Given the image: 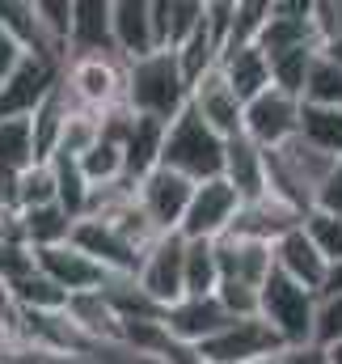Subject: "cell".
Masks as SVG:
<instances>
[{"instance_id":"cell-43","label":"cell","mask_w":342,"mask_h":364,"mask_svg":"<svg viewBox=\"0 0 342 364\" xmlns=\"http://www.w3.org/2000/svg\"><path fill=\"white\" fill-rule=\"evenodd\" d=\"M34 267H38V263H34V250H30V246H9V242H0V284H4V288H13L17 279H26Z\"/></svg>"},{"instance_id":"cell-9","label":"cell","mask_w":342,"mask_h":364,"mask_svg":"<svg viewBox=\"0 0 342 364\" xmlns=\"http://www.w3.org/2000/svg\"><path fill=\"white\" fill-rule=\"evenodd\" d=\"M60 77H64V64L60 60L21 55V64L0 85V119H30L43 106V97L60 85Z\"/></svg>"},{"instance_id":"cell-40","label":"cell","mask_w":342,"mask_h":364,"mask_svg":"<svg viewBox=\"0 0 342 364\" xmlns=\"http://www.w3.org/2000/svg\"><path fill=\"white\" fill-rule=\"evenodd\" d=\"M43 203H55V178H51V166H47V161H34L30 170H21L17 212H26V208H43Z\"/></svg>"},{"instance_id":"cell-24","label":"cell","mask_w":342,"mask_h":364,"mask_svg":"<svg viewBox=\"0 0 342 364\" xmlns=\"http://www.w3.org/2000/svg\"><path fill=\"white\" fill-rule=\"evenodd\" d=\"M203 26V0H153L157 51H177Z\"/></svg>"},{"instance_id":"cell-20","label":"cell","mask_w":342,"mask_h":364,"mask_svg":"<svg viewBox=\"0 0 342 364\" xmlns=\"http://www.w3.org/2000/svg\"><path fill=\"white\" fill-rule=\"evenodd\" d=\"M216 267L220 279L228 284H246V288H262V279L270 275L275 259H270V246H258V242H241V237H216Z\"/></svg>"},{"instance_id":"cell-28","label":"cell","mask_w":342,"mask_h":364,"mask_svg":"<svg viewBox=\"0 0 342 364\" xmlns=\"http://www.w3.org/2000/svg\"><path fill=\"white\" fill-rule=\"evenodd\" d=\"M47 166H51V178H55V203H60V208H64L72 220H85L93 186L85 182L81 166H77V157H64V153H55V157H47Z\"/></svg>"},{"instance_id":"cell-10","label":"cell","mask_w":342,"mask_h":364,"mask_svg":"<svg viewBox=\"0 0 342 364\" xmlns=\"http://www.w3.org/2000/svg\"><path fill=\"white\" fill-rule=\"evenodd\" d=\"M194 195V182H186L173 170H153L148 178L136 182V203L140 212L148 216V225L165 237V233H177L182 229V216H186V203Z\"/></svg>"},{"instance_id":"cell-23","label":"cell","mask_w":342,"mask_h":364,"mask_svg":"<svg viewBox=\"0 0 342 364\" xmlns=\"http://www.w3.org/2000/svg\"><path fill=\"white\" fill-rule=\"evenodd\" d=\"M0 30H4L26 55H47V60H60V64H64L60 47L43 34V26H38V17H34V0H0Z\"/></svg>"},{"instance_id":"cell-34","label":"cell","mask_w":342,"mask_h":364,"mask_svg":"<svg viewBox=\"0 0 342 364\" xmlns=\"http://www.w3.org/2000/svg\"><path fill=\"white\" fill-rule=\"evenodd\" d=\"M97 140H101V114H97V110H81V106L72 102V110H68V123H64V132H60V149H55V153H64V157H85ZM55 153H51V157H55Z\"/></svg>"},{"instance_id":"cell-30","label":"cell","mask_w":342,"mask_h":364,"mask_svg":"<svg viewBox=\"0 0 342 364\" xmlns=\"http://www.w3.org/2000/svg\"><path fill=\"white\" fill-rule=\"evenodd\" d=\"M300 140L326 157H342V110H321L300 102Z\"/></svg>"},{"instance_id":"cell-46","label":"cell","mask_w":342,"mask_h":364,"mask_svg":"<svg viewBox=\"0 0 342 364\" xmlns=\"http://www.w3.org/2000/svg\"><path fill=\"white\" fill-rule=\"evenodd\" d=\"M21 55H26V51H21V47H17V43L0 30V85H4V81H9V73L21 64Z\"/></svg>"},{"instance_id":"cell-33","label":"cell","mask_w":342,"mask_h":364,"mask_svg":"<svg viewBox=\"0 0 342 364\" xmlns=\"http://www.w3.org/2000/svg\"><path fill=\"white\" fill-rule=\"evenodd\" d=\"M38 161L34 153V127L30 119H0V170H30Z\"/></svg>"},{"instance_id":"cell-14","label":"cell","mask_w":342,"mask_h":364,"mask_svg":"<svg viewBox=\"0 0 342 364\" xmlns=\"http://www.w3.org/2000/svg\"><path fill=\"white\" fill-rule=\"evenodd\" d=\"M34 263L47 279H55L68 296H81V292H101L114 275H106L89 255H81L72 242L64 246H51V250H34Z\"/></svg>"},{"instance_id":"cell-36","label":"cell","mask_w":342,"mask_h":364,"mask_svg":"<svg viewBox=\"0 0 342 364\" xmlns=\"http://www.w3.org/2000/svg\"><path fill=\"white\" fill-rule=\"evenodd\" d=\"M220 267L211 242H186V296H216Z\"/></svg>"},{"instance_id":"cell-18","label":"cell","mask_w":342,"mask_h":364,"mask_svg":"<svg viewBox=\"0 0 342 364\" xmlns=\"http://www.w3.org/2000/svg\"><path fill=\"white\" fill-rule=\"evenodd\" d=\"M309 13H313V0H270V13H266V26L258 34V47L266 55L292 51V47H317Z\"/></svg>"},{"instance_id":"cell-6","label":"cell","mask_w":342,"mask_h":364,"mask_svg":"<svg viewBox=\"0 0 342 364\" xmlns=\"http://www.w3.org/2000/svg\"><path fill=\"white\" fill-rule=\"evenodd\" d=\"M241 212V195L228 186L224 178H211V182H199L190 203H186V216H182V237L186 242H216L233 229Z\"/></svg>"},{"instance_id":"cell-15","label":"cell","mask_w":342,"mask_h":364,"mask_svg":"<svg viewBox=\"0 0 342 364\" xmlns=\"http://www.w3.org/2000/svg\"><path fill=\"white\" fill-rule=\"evenodd\" d=\"M114 55V34H110V0H72V26H68V60H101Z\"/></svg>"},{"instance_id":"cell-38","label":"cell","mask_w":342,"mask_h":364,"mask_svg":"<svg viewBox=\"0 0 342 364\" xmlns=\"http://www.w3.org/2000/svg\"><path fill=\"white\" fill-rule=\"evenodd\" d=\"M266 13H270V0H237L233 4V30H228V43L224 51L233 47H254L262 26H266Z\"/></svg>"},{"instance_id":"cell-44","label":"cell","mask_w":342,"mask_h":364,"mask_svg":"<svg viewBox=\"0 0 342 364\" xmlns=\"http://www.w3.org/2000/svg\"><path fill=\"white\" fill-rule=\"evenodd\" d=\"M313 208H321V212H334L342 216V157L330 166V174L321 178L317 186V195H313Z\"/></svg>"},{"instance_id":"cell-3","label":"cell","mask_w":342,"mask_h":364,"mask_svg":"<svg viewBox=\"0 0 342 364\" xmlns=\"http://www.w3.org/2000/svg\"><path fill=\"white\" fill-rule=\"evenodd\" d=\"M313 309H317V292L300 288L296 279L270 267V275L258 288V318L279 335L283 348L313 343Z\"/></svg>"},{"instance_id":"cell-4","label":"cell","mask_w":342,"mask_h":364,"mask_svg":"<svg viewBox=\"0 0 342 364\" xmlns=\"http://www.w3.org/2000/svg\"><path fill=\"white\" fill-rule=\"evenodd\" d=\"M64 90L81 110H110L123 106V90H127V64L118 55H101V60H68L64 64Z\"/></svg>"},{"instance_id":"cell-42","label":"cell","mask_w":342,"mask_h":364,"mask_svg":"<svg viewBox=\"0 0 342 364\" xmlns=\"http://www.w3.org/2000/svg\"><path fill=\"white\" fill-rule=\"evenodd\" d=\"M309 26H313V43H317V51L330 47V43H338L342 38V0H313Z\"/></svg>"},{"instance_id":"cell-16","label":"cell","mask_w":342,"mask_h":364,"mask_svg":"<svg viewBox=\"0 0 342 364\" xmlns=\"http://www.w3.org/2000/svg\"><path fill=\"white\" fill-rule=\"evenodd\" d=\"M110 34H114V55L123 64L153 55L157 51L153 4L148 0H110Z\"/></svg>"},{"instance_id":"cell-41","label":"cell","mask_w":342,"mask_h":364,"mask_svg":"<svg viewBox=\"0 0 342 364\" xmlns=\"http://www.w3.org/2000/svg\"><path fill=\"white\" fill-rule=\"evenodd\" d=\"M34 17L43 26V34L60 47V55L68 51V26H72V0H34Z\"/></svg>"},{"instance_id":"cell-17","label":"cell","mask_w":342,"mask_h":364,"mask_svg":"<svg viewBox=\"0 0 342 364\" xmlns=\"http://www.w3.org/2000/svg\"><path fill=\"white\" fill-rule=\"evenodd\" d=\"M300 225V212H292L287 203H279L275 195H262V199H250L241 203L233 229L224 237H241V242H258V246H275L283 233H292Z\"/></svg>"},{"instance_id":"cell-29","label":"cell","mask_w":342,"mask_h":364,"mask_svg":"<svg viewBox=\"0 0 342 364\" xmlns=\"http://www.w3.org/2000/svg\"><path fill=\"white\" fill-rule=\"evenodd\" d=\"M9 296H13V305H17L21 314H64V309H68V292H64L55 279H47L38 267L26 275V279H17V284L9 288Z\"/></svg>"},{"instance_id":"cell-26","label":"cell","mask_w":342,"mask_h":364,"mask_svg":"<svg viewBox=\"0 0 342 364\" xmlns=\"http://www.w3.org/2000/svg\"><path fill=\"white\" fill-rule=\"evenodd\" d=\"M72 216L60 208V203H43V208H26L21 212V237L30 250H51V246H64L72 237Z\"/></svg>"},{"instance_id":"cell-35","label":"cell","mask_w":342,"mask_h":364,"mask_svg":"<svg viewBox=\"0 0 342 364\" xmlns=\"http://www.w3.org/2000/svg\"><path fill=\"white\" fill-rule=\"evenodd\" d=\"M300 229H304V237L317 246V255H321L330 267L342 263V216L321 212V208H309V212L300 216Z\"/></svg>"},{"instance_id":"cell-11","label":"cell","mask_w":342,"mask_h":364,"mask_svg":"<svg viewBox=\"0 0 342 364\" xmlns=\"http://www.w3.org/2000/svg\"><path fill=\"white\" fill-rule=\"evenodd\" d=\"M68 242H72L81 255H89V259H93L106 275H114V279H136L140 263H144V255H140L136 246H127V242H123L106 220H97V216L77 220Z\"/></svg>"},{"instance_id":"cell-31","label":"cell","mask_w":342,"mask_h":364,"mask_svg":"<svg viewBox=\"0 0 342 364\" xmlns=\"http://www.w3.org/2000/svg\"><path fill=\"white\" fill-rule=\"evenodd\" d=\"M304 106H321V110H342V68L330 55H313V68L304 77V93H300Z\"/></svg>"},{"instance_id":"cell-22","label":"cell","mask_w":342,"mask_h":364,"mask_svg":"<svg viewBox=\"0 0 342 364\" xmlns=\"http://www.w3.org/2000/svg\"><path fill=\"white\" fill-rule=\"evenodd\" d=\"M216 68H220V77L228 81V90L241 97V106H246V102H254L258 93L270 90V64H266V51H262L258 43H254V47L220 51Z\"/></svg>"},{"instance_id":"cell-32","label":"cell","mask_w":342,"mask_h":364,"mask_svg":"<svg viewBox=\"0 0 342 364\" xmlns=\"http://www.w3.org/2000/svg\"><path fill=\"white\" fill-rule=\"evenodd\" d=\"M313 55H317V47H292V51L266 55V64H270V90L287 93V97H300L304 93V77L313 68Z\"/></svg>"},{"instance_id":"cell-27","label":"cell","mask_w":342,"mask_h":364,"mask_svg":"<svg viewBox=\"0 0 342 364\" xmlns=\"http://www.w3.org/2000/svg\"><path fill=\"white\" fill-rule=\"evenodd\" d=\"M68 110H72V97L64 90V81L55 85V90L43 97V106L30 114V127H34V153H38V161H47L55 149H60V132H64V123H68Z\"/></svg>"},{"instance_id":"cell-25","label":"cell","mask_w":342,"mask_h":364,"mask_svg":"<svg viewBox=\"0 0 342 364\" xmlns=\"http://www.w3.org/2000/svg\"><path fill=\"white\" fill-rule=\"evenodd\" d=\"M161 144H165V123L136 114V127H131V136L123 144V174L131 182L148 178L161 166Z\"/></svg>"},{"instance_id":"cell-19","label":"cell","mask_w":342,"mask_h":364,"mask_svg":"<svg viewBox=\"0 0 342 364\" xmlns=\"http://www.w3.org/2000/svg\"><path fill=\"white\" fill-rule=\"evenodd\" d=\"M270 259H275V272L296 279L300 288L309 292H321L326 288V275H330V263L317 255V246L304 237V229L296 225L292 233H283L275 246H270Z\"/></svg>"},{"instance_id":"cell-21","label":"cell","mask_w":342,"mask_h":364,"mask_svg":"<svg viewBox=\"0 0 342 364\" xmlns=\"http://www.w3.org/2000/svg\"><path fill=\"white\" fill-rule=\"evenodd\" d=\"M220 178L241 195V203L262 199V195H266V153L258 149L250 136L224 140V174H220Z\"/></svg>"},{"instance_id":"cell-37","label":"cell","mask_w":342,"mask_h":364,"mask_svg":"<svg viewBox=\"0 0 342 364\" xmlns=\"http://www.w3.org/2000/svg\"><path fill=\"white\" fill-rule=\"evenodd\" d=\"M77 166H81V174H85L89 186H110V182L127 178L123 174V149H114L106 140H97L85 157H77Z\"/></svg>"},{"instance_id":"cell-49","label":"cell","mask_w":342,"mask_h":364,"mask_svg":"<svg viewBox=\"0 0 342 364\" xmlns=\"http://www.w3.org/2000/svg\"><path fill=\"white\" fill-rule=\"evenodd\" d=\"M254 364H275V356H270V360H254Z\"/></svg>"},{"instance_id":"cell-5","label":"cell","mask_w":342,"mask_h":364,"mask_svg":"<svg viewBox=\"0 0 342 364\" xmlns=\"http://www.w3.org/2000/svg\"><path fill=\"white\" fill-rule=\"evenodd\" d=\"M194 352H199L203 364H254V360L279 356L283 343H279V335L254 314V318H233L220 335H211Z\"/></svg>"},{"instance_id":"cell-7","label":"cell","mask_w":342,"mask_h":364,"mask_svg":"<svg viewBox=\"0 0 342 364\" xmlns=\"http://www.w3.org/2000/svg\"><path fill=\"white\" fill-rule=\"evenodd\" d=\"M136 284L144 288L148 301H157L161 309H170L173 301L186 296V237L165 233L144 250V263L136 272Z\"/></svg>"},{"instance_id":"cell-2","label":"cell","mask_w":342,"mask_h":364,"mask_svg":"<svg viewBox=\"0 0 342 364\" xmlns=\"http://www.w3.org/2000/svg\"><path fill=\"white\" fill-rule=\"evenodd\" d=\"M161 170H173L186 182H211L224 174V136H216L190 106L165 127Z\"/></svg>"},{"instance_id":"cell-47","label":"cell","mask_w":342,"mask_h":364,"mask_svg":"<svg viewBox=\"0 0 342 364\" xmlns=\"http://www.w3.org/2000/svg\"><path fill=\"white\" fill-rule=\"evenodd\" d=\"M321 292H342V263H334L330 267V275H326V288Z\"/></svg>"},{"instance_id":"cell-39","label":"cell","mask_w":342,"mask_h":364,"mask_svg":"<svg viewBox=\"0 0 342 364\" xmlns=\"http://www.w3.org/2000/svg\"><path fill=\"white\" fill-rule=\"evenodd\" d=\"M313 343L317 348H334L342 343V292H317V309H313Z\"/></svg>"},{"instance_id":"cell-12","label":"cell","mask_w":342,"mask_h":364,"mask_svg":"<svg viewBox=\"0 0 342 364\" xmlns=\"http://www.w3.org/2000/svg\"><path fill=\"white\" fill-rule=\"evenodd\" d=\"M165 331H170L173 343H182V348H199V343H207L211 335H220L233 318L224 314V305L216 301V296H182V301H173L170 309H165Z\"/></svg>"},{"instance_id":"cell-8","label":"cell","mask_w":342,"mask_h":364,"mask_svg":"<svg viewBox=\"0 0 342 364\" xmlns=\"http://www.w3.org/2000/svg\"><path fill=\"white\" fill-rule=\"evenodd\" d=\"M241 136H250L262 153L283 149L287 140L300 136V97H287V93H279V90L258 93L254 102H246Z\"/></svg>"},{"instance_id":"cell-48","label":"cell","mask_w":342,"mask_h":364,"mask_svg":"<svg viewBox=\"0 0 342 364\" xmlns=\"http://www.w3.org/2000/svg\"><path fill=\"white\" fill-rule=\"evenodd\" d=\"M330 364H342V343H334V348H330Z\"/></svg>"},{"instance_id":"cell-45","label":"cell","mask_w":342,"mask_h":364,"mask_svg":"<svg viewBox=\"0 0 342 364\" xmlns=\"http://www.w3.org/2000/svg\"><path fill=\"white\" fill-rule=\"evenodd\" d=\"M275 364H330V352L317 343H300V348H283Z\"/></svg>"},{"instance_id":"cell-13","label":"cell","mask_w":342,"mask_h":364,"mask_svg":"<svg viewBox=\"0 0 342 364\" xmlns=\"http://www.w3.org/2000/svg\"><path fill=\"white\" fill-rule=\"evenodd\" d=\"M190 110H194L216 136H224V140L241 136V114H246V106H241L237 93L228 90V81L220 77V68L203 73V77L190 85Z\"/></svg>"},{"instance_id":"cell-1","label":"cell","mask_w":342,"mask_h":364,"mask_svg":"<svg viewBox=\"0 0 342 364\" xmlns=\"http://www.w3.org/2000/svg\"><path fill=\"white\" fill-rule=\"evenodd\" d=\"M123 106L140 119H157L170 127L173 119L190 106V85L177 68L173 51H153L136 64H127V90H123Z\"/></svg>"}]
</instances>
